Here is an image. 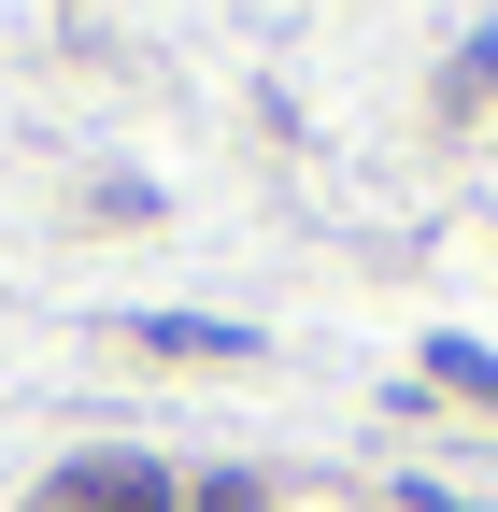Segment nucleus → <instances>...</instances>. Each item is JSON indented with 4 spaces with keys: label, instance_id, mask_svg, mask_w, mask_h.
<instances>
[{
    "label": "nucleus",
    "instance_id": "1",
    "mask_svg": "<svg viewBox=\"0 0 498 512\" xmlns=\"http://www.w3.org/2000/svg\"><path fill=\"white\" fill-rule=\"evenodd\" d=\"M143 342H157V356H257L242 328H185V313H143Z\"/></svg>",
    "mask_w": 498,
    "mask_h": 512
},
{
    "label": "nucleus",
    "instance_id": "2",
    "mask_svg": "<svg viewBox=\"0 0 498 512\" xmlns=\"http://www.w3.org/2000/svg\"><path fill=\"white\" fill-rule=\"evenodd\" d=\"M72 512H171V498H157L143 470H86V484H72Z\"/></svg>",
    "mask_w": 498,
    "mask_h": 512
},
{
    "label": "nucleus",
    "instance_id": "3",
    "mask_svg": "<svg viewBox=\"0 0 498 512\" xmlns=\"http://www.w3.org/2000/svg\"><path fill=\"white\" fill-rule=\"evenodd\" d=\"M200 512H257V498H242V484H200Z\"/></svg>",
    "mask_w": 498,
    "mask_h": 512
}]
</instances>
